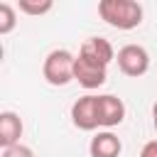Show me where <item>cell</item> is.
I'll use <instances>...</instances> for the list:
<instances>
[{"label":"cell","instance_id":"1","mask_svg":"<svg viewBox=\"0 0 157 157\" xmlns=\"http://www.w3.org/2000/svg\"><path fill=\"white\" fill-rule=\"evenodd\" d=\"M98 15L105 25H110L115 29H135L142 25L145 10L135 0H101Z\"/></svg>","mask_w":157,"mask_h":157},{"label":"cell","instance_id":"2","mask_svg":"<svg viewBox=\"0 0 157 157\" xmlns=\"http://www.w3.org/2000/svg\"><path fill=\"white\" fill-rule=\"evenodd\" d=\"M74 64L76 54H71L69 49H52L44 56L42 76L49 86H66L69 81H74Z\"/></svg>","mask_w":157,"mask_h":157},{"label":"cell","instance_id":"3","mask_svg":"<svg viewBox=\"0 0 157 157\" xmlns=\"http://www.w3.org/2000/svg\"><path fill=\"white\" fill-rule=\"evenodd\" d=\"M115 61H118V69L130 76V78H137V76H145L147 69H150V54L142 44H125L118 49L115 54Z\"/></svg>","mask_w":157,"mask_h":157},{"label":"cell","instance_id":"4","mask_svg":"<svg viewBox=\"0 0 157 157\" xmlns=\"http://www.w3.org/2000/svg\"><path fill=\"white\" fill-rule=\"evenodd\" d=\"M105 76H108V66L83 56V54H76V64H74V81H78L86 91H93V88H101L105 83Z\"/></svg>","mask_w":157,"mask_h":157},{"label":"cell","instance_id":"5","mask_svg":"<svg viewBox=\"0 0 157 157\" xmlns=\"http://www.w3.org/2000/svg\"><path fill=\"white\" fill-rule=\"evenodd\" d=\"M71 123L78 130H83V132H91V130L101 128V123H98V96L86 93L78 101H74V105H71Z\"/></svg>","mask_w":157,"mask_h":157},{"label":"cell","instance_id":"6","mask_svg":"<svg viewBox=\"0 0 157 157\" xmlns=\"http://www.w3.org/2000/svg\"><path fill=\"white\" fill-rule=\"evenodd\" d=\"M125 120V103L123 98L113 96V93H101L98 96V123L101 128L110 130L115 125H120Z\"/></svg>","mask_w":157,"mask_h":157},{"label":"cell","instance_id":"7","mask_svg":"<svg viewBox=\"0 0 157 157\" xmlns=\"http://www.w3.org/2000/svg\"><path fill=\"white\" fill-rule=\"evenodd\" d=\"M88 152H91V157H120L123 142H120V137H118L115 132L101 130V132H96V135L91 137Z\"/></svg>","mask_w":157,"mask_h":157},{"label":"cell","instance_id":"8","mask_svg":"<svg viewBox=\"0 0 157 157\" xmlns=\"http://www.w3.org/2000/svg\"><path fill=\"white\" fill-rule=\"evenodd\" d=\"M78 54H83V56H88V59H93V61H98L103 66L115 61V49H113V44L105 37H88V39H83Z\"/></svg>","mask_w":157,"mask_h":157},{"label":"cell","instance_id":"9","mask_svg":"<svg viewBox=\"0 0 157 157\" xmlns=\"http://www.w3.org/2000/svg\"><path fill=\"white\" fill-rule=\"evenodd\" d=\"M22 118L15 113V110H2L0 113V147H12V145H20V137H22Z\"/></svg>","mask_w":157,"mask_h":157},{"label":"cell","instance_id":"10","mask_svg":"<svg viewBox=\"0 0 157 157\" xmlns=\"http://www.w3.org/2000/svg\"><path fill=\"white\" fill-rule=\"evenodd\" d=\"M17 7H20V12H25V15L39 17V15H47V12L54 7V2H52V0H20Z\"/></svg>","mask_w":157,"mask_h":157},{"label":"cell","instance_id":"11","mask_svg":"<svg viewBox=\"0 0 157 157\" xmlns=\"http://www.w3.org/2000/svg\"><path fill=\"white\" fill-rule=\"evenodd\" d=\"M17 27V10L10 2H0V34H10Z\"/></svg>","mask_w":157,"mask_h":157},{"label":"cell","instance_id":"12","mask_svg":"<svg viewBox=\"0 0 157 157\" xmlns=\"http://www.w3.org/2000/svg\"><path fill=\"white\" fill-rule=\"evenodd\" d=\"M0 157H34V152H32V147L20 142V145H12V147H5Z\"/></svg>","mask_w":157,"mask_h":157},{"label":"cell","instance_id":"13","mask_svg":"<svg viewBox=\"0 0 157 157\" xmlns=\"http://www.w3.org/2000/svg\"><path fill=\"white\" fill-rule=\"evenodd\" d=\"M140 157H157V140L145 142V145H142V150H140Z\"/></svg>","mask_w":157,"mask_h":157},{"label":"cell","instance_id":"14","mask_svg":"<svg viewBox=\"0 0 157 157\" xmlns=\"http://www.w3.org/2000/svg\"><path fill=\"white\" fill-rule=\"evenodd\" d=\"M152 128H155V132H157V101H155V105H152Z\"/></svg>","mask_w":157,"mask_h":157}]
</instances>
